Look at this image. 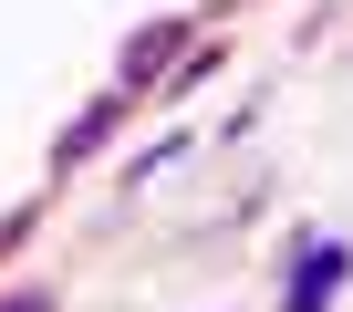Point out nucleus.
Returning <instances> with one entry per match:
<instances>
[{
	"mask_svg": "<svg viewBox=\"0 0 353 312\" xmlns=\"http://www.w3.org/2000/svg\"><path fill=\"white\" fill-rule=\"evenodd\" d=\"M332 281H343V250H322V260L291 281V312H322V291H332Z\"/></svg>",
	"mask_w": 353,
	"mask_h": 312,
	"instance_id": "nucleus-1",
	"label": "nucleus"
},
{
	"mask_svg": "<svg viewBox=\"0 0 353 312\" xmlns=\"http://www.w3.org/2000/svg\"><path fill=\"white\" fill-rule=\"evenodd\" d=\"M0 312H52V302H42V291H21V302H0Z\"/></svg>",
	"mask_w": 353,
	"mask_h": 312,
	"instance_id": "nucleus-2",
	"label": "nucleus"
}]
</instances>
